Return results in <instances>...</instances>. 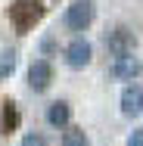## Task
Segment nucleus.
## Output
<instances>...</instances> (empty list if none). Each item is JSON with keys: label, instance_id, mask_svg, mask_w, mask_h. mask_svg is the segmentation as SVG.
<instances>
[{"label": "nucleus", "instance_id": "4", "mask_svg": "<svg viewBox=\"0 0 143 146\" xmlns=\"http://www.w3.org/2000/svg\"><path fill=\"white\" fill-rule=\"evenodd\" d=\"M106 47H109V53L112 56H124V53H134V47H137V37H134V31L124 28V25H118L106 34Z\"/></svg>", "mask_w": 143, "mask_h": 146}, {"label": "nucleus", "instance_id": "10", "mask_svg": "<svg viewBox=\"0 0 143 146\" xmlns=\"http://www.w3.org/2000/svg\"><path fill=\"white\" fill-rule=\"evenodd\" d=\"M62 146H90V140H87L84 127H62Z\"/></svg>", "mask_w": 143, "mask_h": 146}, {"label": "nucleus", "instance_id": "3", "mask_svg": "<svg viewBox=\"0 0 143 146\" xmlns=\"http://www.w3.org/2000/svg\"><path fill=\"white\" fill-rule=\"evenodd\" d=\"M109 75H112L115 81H137L143 75V62L134 53H124V56H115L112 68H109Z\"/></svg>", "mask_w": 143, "mask_h": 146}, {"label": "nucleus", "instance_id": "7", "mask_svg": "<svg viewBox=\"0 0 143 146\" xmlns=\"http://www.w3.org/2000/svg\"><path fill=\"white\" fill-rule=\"evenodd\" d=\"M143 112V87L140 84H128L121 90V115L134 118Z\"/></svg>", "mask_w": 143, "mask_h": 146}, {"label": "nucleus", "instance_id": "6", "mask_svg": "<svg viewBox=\"0 0 143 146\" xmlns=\"http://www.w3.org/2000/svg\"><path fill=\"white\" fill-rule=\"evenodd\" d=\"M90 59H93V47L87 44L84 37L72 40V44L65 47V62H69L72 68H84V65H90Z\"/></svg>", "mask_w": 143, "mask_h": 146}, {"label": "nucleus", "instance_id": "8", "mask_svg": "<svg viewBox=\"0 0 143 146\" xmlns=\"http://www.w3.org/2000/svg\"><path fill=\"white\" fill-rule=\"evenodd\" d=\"M69 118H72V109H69V103L65 100H56V103H50V109H47V121H50V127H69Z\"/></svg>", "mask_w": 143, "mask_h": 146}, {"label": "nucleus", "instance_id": "1", "mask_svg": "<svg viewBox=\"0 0 143 146\" xmlns=\"http://www.w3.org/2000/svg\"><path fill=\"white\" fill-rule=\"evenodd\" d=\"M41 16H44L41 0H13V6H9V22L16 25L19 34L31 31L37 22H41Z\"/></svg>", "mask_w": 143, "mask_h": 146}, {"label": "nucleus", "instance_id": "5", "mask_svg": "<svg viewBox=\"0 0 143 146\" xmlns=\"http://www.w3.org/2000/svg\"><path fill=\"white\" fill-rule=\"evenodd\" d=\"M50 84H53V65L47 59H34L28 65V87L34 93H41V90H47Z\"/></svg>", "mask_w": 143, "mask_h": 146}, {"label": "nucleus", "instance_id": "9", "mask_svg": "<svg viewBox=\"0 0 143 146\" xmlns=\"http://www.w3.org/2000/svg\"><path fill=\"white\" fill-rule=\"evenodd\" d=\"M19 121H22V118H19V106H16L13 100H6L3 109H0V131H3V134H13V131L19 127Z\"/></svg>", "mask_w": 143, "mask_h": 146}, {"label": "nucleus", "instance_id": "2", "mask_svg": "<svg viewBox=\"0 0 143 146\" xmlns=\"http://www.w3.org/2000/svg\"><path fill=\"white\" fill-rule=\"evenodd\" d=\"M93 16H96V6H93V0H75L69 9H65V28L72 31H87L90 28V22H93Z\"/></svg>", "mask_w": 143, "mask_h": 146}, {"label": "nucleus", "instance_id": "12", "mask_svg": "<svg viewBox=\"0 0 143 146\" xmlns=\"http://www.w3.org/2000/svg\"><path fill=\"white\" fill-rule=\"evenodd\" d=\"M19 146H47V140H44L41 134H25V137H22V143H19Z\"/></svg>", "mask_w": 143, "mask_h": 146}, {"label": "nucleus", "instance_id": "13", "mask_svg": "<svg viewBox=\"0 0 143 146\" xmlns=\"http://www.w3.org/2000/svg\"><path fill=\"white\" fill-rule=\"evenodd\" d=\"M128 146H143V127L131 131V137H128Z\"/></svg>", "mask_w": 143, "mask_h": 146}, {"label": "nucleus", "instance_id": "11", "mask_svg": "<svg viewBox=\"0 0 143 146\" xmlns=\"http://www.w3.org/2000/svg\"><path fill=\"white\" fill-rule=\"evenodd\" d=\"M16 53L13 50H0V78H9L13 72H16Z\"/></svg>", "mask_w": 143, "mask_h": 146}]
</instances>
